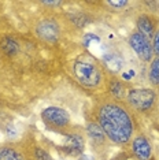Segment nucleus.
<instances>
[{"mask_svg":"<svg viewBox=\"0 0 159 160\" xmlns=\"http://www.w3.org/2000/svg\"><path fill=\"white\" fill-rule=\"evenodd\" d=\"M97 119L106 137L114 144H126L133 136V121L126 108L118 103H104L99 107Z\"/></svg>","mask_w":159,"mask_h":160,"instance_id":"nucleus-1","label":"nucleus"},{"mask_svg":"<svg viewBox=\"0 0 159 160\" xmlns=\"http://www.w3.org/2000/svg\"><path fill=\"white\" fill-rule=\"evenodd\" d=\"M73 72L75 79L85 88H97L102 82V71L99 66L88 58H80L73 66Z\"/></svg>","mask_w":159,"mask_h":160,"instance_id":"nucleus-2","label":"nucleus"},{"mask_svg":"<svg viewBox=\"0 0 159 160\" xmlns=\"http://www.w3.org/2000/svg\"><path fill=\"white\" fill-rule=\"evenodd\" d=\"M156 93L152 89H132L128 93V101L135 110L146 112L154 107Z\"/></svg>","mask_w":159,"mask_h":160,"instance_id":"nucleus-3","label":"nucleus"},{"mask_svg":"<svg viewBox=\"0 0 159 160\" xmlns=\"http://www.w3.org/2000/svg\"><path fill=\"white\" fill-rule=\"evenodd\" d=\"M128 42H129V45H131V48L136 52V55L143 62L152 60V56H154L152 45H151V41L146 37V36L140 34L139 32H135V33L131 34Z\"/></svg>","mask_w":159,"mask_h":160,"instance_id":"nucleus-4","label":"nucleus"},{"mask_svg":"<svg viewBox=\"0 0 159 160\" xmlns=\"http://www.w3.org/2000/svg\"><path fill=\"white\" fill-rule=\"evenodd\" d=\"M43 121L54 127H66L70 123V114L60 107H48L41 112Z\"/></svg>","mask_w":159,"mask_h":160,"instance_id":"nucleus-5","label":"nucleus"},{"mask_svg":"<svg viewBox=\"0 0 159 160\" xmlns=\"http://www.w3.org/2000/svg\"><path fill=\"white\" fill-rule=\"evenodd\" d=\"M37 34L41 37L43 40L48 42H55L58 38H59V34H60V29H59V25L58 22H55L54 19H44L41 21L37 28Z\"/></svg>","mask_w":159,"mask_h":160,"instance_id":"nucleus-6","label":"nucleus"},{"mask_svg":"<svg viewBox=\"0 0 159 160\" xmlns=\"http://www.w3.org/2000/svg\"><path fill=\"white\" fill-rule=\"evenodd\" d=\"M132 151L139 160H150L151 158V144L144 136H137L132 141Z\"/></svg>","mask_w":159,"mask_h":160,"instance_id":"nucleus-7","label":"nucleus"},{"mask_svg":"<svg viewBox=\"0 0 159 160\" xmlns=\"http://www.w3.org/2000/svg\"><path fill=\"white\" fill-rule=\"evenodd\" d=\"M137 32L140 34L146 36L148 40L152 38V36L155 34V25L150 17L141 15L137 18Z\"/></svg>","mask_w":159,"mask_h":160,"instance_id":"nucleus-8","label":"nucleus"},{"mask_svg":"<svg viewBox=\"0 0 159 160\" xmlns=\"http://www.w3.org/2000/svg\"><path fill=\"white\" fill-rule=\"evenodd\" d=\"M66 142L67 151H70V153H81L84 149V138L78 134H69Z\"/></svg>","mask_w":159,"mask_h":160,"instance_id":"nucleus-9","label":"nucleus"},{"mask_svg":"<svg viewBox=\"0 0 159 160\" xmlns=\"http://www.w3.org/2000/svg\"><path fill=\"white\" fill-rule=\"evenodd\" d=\"M86 133L88 136L91 137V140H93L95 142H102L106 137V134L102 130L99 123H95V122H91L88 126H86Z\"/></svg>","mask_w":159,"mask_h":160,"instance_id":"nucleus-10","label":"nucleus"},{"mask_svg":"<svg viewBox=\"0 0 159 160\" xmlns=\"http://www.w3.org/2000/svg\"><path fill=\"white\" fill-rule=\"evenodd\" d=\"M0 160H25L21 152L10 147L0 148Z\"/></svg>","mask_w":159,"mask_h":160,"instance_id":"nucleus-11","label":"nucleus"},{"mask_svg":"<svg viewBox=\"0 0 159 160\" xmlns=\"http://www.w3.org/2000/svg\"><path fill=\"white\" fill-rule=\"evenodd\" d=\"M148 78L152 85H159V58H154L151 60L150 70H148Z\"/></svg>","mask_w":159,"mask_h":160,"instance_id":"nucleus-12","label":"nucleus"},{"mask_svg":"<svg viewBox=\"0 0 159 160\" xmlns=\"http://www.w3.org/2000/svg\"><path fill=\"white\" fill-rule=\"evenodd\" d=\"M110 89H111V93H113L115 97H118V99H121V97L125 94L124 85H122L121 82H118V81H113V82H111Z\"/></svg>","mask_w":159,"mask_h":160,"instance_id":"nucleus-13","label":"nucleus"},{"mask_svg":"<svg viewBox=\"0 0 159 160\" xmlns=\"http://www.w3.org/2000/svg\"><path fill=\"white\" fill-rule=\"evenodd\" d=\"M3 48H4V51L7 53H10V55L18 52V44L11 38H7V41L3 44Z\"/></svg>","mask_w":159,"mask_h":160,"instance_id":"nucleus-14","label":"nucleus"},{"mask_svg":"<svg viewBox=\"0 0 159 160\" xmlns=\"http://www.w3.org/2000/svg\"><path fill=\"white\" fill-rule=\"evenodd\" d=\"M34 156H36V160H54L51 158V155H49L47 151H44V149H41V148L36 149V151H34Z\"/></svg>","mask_w":159,"mask_h":160,"instance_id":"nucleus-15","label":"nucleus"},{"mask_svg":"<svg viewBox=\"0 0 159 160\" xmlns=\"http://www.w3.org/2000/svg\"><path fill=\"white\" fill-rule=\"evenodd\" d=\"M151 45H152V52L156 55V58H159V30L155 32V34L152 36Z\"/></svg>","mask_w":159,"mask_h":160,"instance_id":"nucleus-16","label":"nucleus"},{"mask_svg":"<svg viewBox=\"0 0 159 160\" xmlns=\"http://www.w3.org/2000/svg\"><path fill=\"white\" fill-rule=\"evenodd\" d=\"M107 4L108 6H111V7H115V8H122V7H125V6H128V2L126 0H110V2H107Z\"/></svg>","mask_w":159,"mask_h":160,"instance_id":"nucleus-17","label":"nucleus"},{"mask_svg":"<svg viewBox=\"0 0 159 160\" xmlns=\"http://www.w3.org/2000/svg\"><path fill=\"white\" fill-rule=\"evenodd\" d=\"M43 4H44V6H60V4H62V3H60V2H48V0H47V2H43Z\"/></svg>","mask_w":159,"mask_h":160,"instance_id":"nucleus-18","label":"nucleus"}]
</instances>
